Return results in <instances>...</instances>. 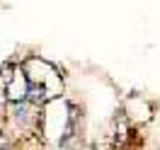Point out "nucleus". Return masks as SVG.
<instances>
[{
  "label": "nucleus",
  "instance_id": "1",
  "mask_svg": "<svg viewBox=\"0 0 160 150\" xmlns=\"http://www.w3.org/2000/svg\"><path fill=\"white\" fill-rule=\"evenodd\" d=\"M20 68H22V73H24V82H27V94H24L27 102H37V104L49 102V99H53L61 92V87H63L58 70L53 68L51 63H46V60H41V65H39L41 73H34L27 60L22 63Z\"/></svg>",
  "mask_w": 160,
  "mask_h": 150
},
{
  "label": "nucleus",
  "instance_id": "2",
  "mask_svg": "<svg viewBox=\"0 0 160 150\" xmlns=\"http://www.w3.org/2000/svg\"><path fill=\"white\" fill-rule=\"evenodd\" d=\"M12 116H15V121L22 123V126H29V121L34 119V114H32V109H29L27 102H17V104L12 107Z\"/></svg>",
  "mask_w": 160,
  "mask_h": 150
}]
</instances>
